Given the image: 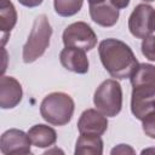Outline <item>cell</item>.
Wrapping results in <instances>:
<instances>
[{
	"label": "cell",
	"instance_id": "6da1fadb",
	"mask_svg": "<svg viewBox=\"0 0 155 155\" xmlns=\"http://www.w3.org/2000/svg\"><path fill=\"white\" fill-rule=\"evenodd\" d=\"M130 79L131 111L138 120H143L155 110V65L139 63Z\"/></svg>",
	"mask_w": 155,
	"mask_h": 155
},
{
	"label": "cell",
	"instance_id": "7a4b0ae2",
	"mask_svg": "<svg viewBox=\"0 0 155 155\" xmlns=\"http://www.w3.org/2000/svg\"><path fill=\"white\" fill-rule=\"evenodd\" d=\"M98 53L103 67L115 79L131 78L139 64L131 47L117 39L109 38L101 41Z\"/></svg>",
	"mask_w": 155,
	"mask_h": 155
},
{
	"label": "cell",
	"instance_id": "3957f363",
	"mask_svg": "<svg viewBox=\"0 0 155 155\" xmlns=\"http://www.w3.org/2000/svg\"><path fill=\"white\" fill-rule=\"evenodd\" d=\"M74 101L64 92L47 94L40 104V114L45 121L54 126L67 125L74 114Z\"/></svg>",
	"mask_w": 155,
	"mask_h": 155
},
{
	"label": "cell",
	"instance_id": "277c9868",
	"mask_svg": "<svg viewBox=\"0 0 155 155\" xmlns=\"http://www.w3.org/2000/svg\"><path fill=\"white\" fill-rule=\"evenodd\" d=\"M52 35V27L46 15H39L33 23V28L28 36L25 45L23 46V62L33 63L40 58L47 47L50 46V39Z\"/></svg>",
	"mask_w": 155,
	"mask_h": 155
},
{
	"label": "cell",
	"instance_id": "5b68a950",
	"mask_svg": "<svg viewBox=\"0 0 155 155\" xmlns=\"http://www.w3.org/2000/svg\"><path fill=\"white\" fill-rule=\"evenodd\" d=\"M93 103L94 107L105 116H116L122 108L121 85L114 79L103 81L94 92Z\"/></svg>",
	"mask_w": 155,
	"mask_h": 155
},
{
	"label": "cell",
	"instance_id": "8992f818",
	"mask_svg": "<svg viewBox=\"0 0 155 155\" xmlns=\"http://www.w3.org/2000/svg\"><path fill=\"white\" fill-rule=\"evenodd\" d=\"M63 44L65 47H76L84 51H91L97 45V35L85 22L69 24L63 31Z\"/></svg>",
	"mask_w": 155,
	"mask_h": 155
},
{
	"label": "cell",
	"instance_id": "52a82bcc",
	"mask_svg": "<svg viewBox=\"0 0 155 155\" xmlns=\"http://www.w3.org/2000/svg\"><path fill=\"white\" fill-rule=\"evenodd\" d=\"M30 145L31 140L28 133L17 128L5 131L0 138V150L4 155L30 154Z\"/></svg>",
	"mask_w": 155,
	"mask_h": 155
},
{
	"label": "cell",
	"instance_id": "ba28073f",
	"mask_svg": "<svg viewBox=\"0 0 155 155\" xmlns=\"http://www.w3.org/2000/svg\"><path fill=\"white\" fill-rule=\"evenodd\" d=\"M154 8L147 4H139L132 11L128 18V29L131 34L138 39H145L153 34L151 13Z\"/></svg>",
	"mask_w": 155,
	"mask_h": 155
},
{
	"label": "cell",
	"instance_id": "9c48e42d",
	"mask_svg": "<svg viewBox=\"0 0 155 155\" xmlns=\"http://www.w3.org/2000/svg\"><path fill=\"white\" fill-rule=\"evenodd\" d=\"M108 128V120L98 109L85 110L78 121V130L80 133L102 136Z\"/></svg>",
	"mask_w": 155,
	"mask_h": 155
},
{
	"label": "cell",
	"instance_id": "30bf717a",
	"mask_svg": "<svg viewBox=\"0 0 155 155\" xmlns=\"http://www.w3.org/2000/svg\"><path fill=\"white\" fill-rule=\"evenodd\" d=\"M23 97L22 86L12 76L2 75L0 79V107L1 109H12L17 107Z\"/></svg>",
	"mask_w": 155,
	"mask_h": 155
},
{
	"label": "cell",
	"instance_id": "8fae6325",
	"mask_svg": "<svg viewBox=\"0 0 155 155\" xmlns=\"http://www.w3.org/2000/svg\"><path fill=\"white\" fill-rule=\"evenodd\" d=\"M86 51L76 47H64L59 53L61 64L69 71L76 74H86L88 71V59Z\"/></svg>",
	"mask_w": 155,
	"mask_h": 155
},
{
	"label": "cell",
	"instance_id": "7c38bea8",
	"mask_svg": "<svg viewBox=\"0 0 155 155\" xmlns=\"http://www.w3.org/2000/svg\"><path fill=\"white\" fill-rule=\"evenodd\" d=\"M90 16L94 23L102 27H113L119 19V8L109 2L90 5Z\"/></svg>",
	"mask_w": 155,
	"mask_h": 155
},
{
	"label": "cell",
	"instance_id": "4fadbf2b",
	"mask_svg": "<svg viewBox=\"0 0 155 155\" xmlns=\"http://www.w3.org/2000/svg\"><path fill=\"white\" fill-rule=\"evenodd\" d=\"M17 23V11L10 0H0V30L2 33L1 45L6 44L7 36Z\"/></svg>",
	"mask_w": 155,
	"mask_h": 155
},
{
	"label": "cell",
	"instance_id": "5bb4252c",
	"mask_svg": "<svg viewBox=\"0 0 155 155\" xmlns=\"http://www.w3.org/2000/svg\"><path fill=\"white\" fill-rule=\"evenodd\" d=\"M28 136L31 140V144L38 148H50L57 140L56 131L47 125H34L29 131Z\"/></svg>",
	"mask_w": 155,
	"mask_h": 155
},
{
	"label": "cell",
	"instance_id": "9a60e30c",
	"mask_svg": "<svg viewBox=\"0 0 155 155\" xmlns=\"http://www.w3.org/2000/svg\"><path fill=\"white\" fill-rule=\"evenodd\" d=\"M76 155H102L103 154V140L101 136L80 133L75 145Z\"/></svg>",
	"mask_w": 155,
	"mask_h": 155
},
{
	"label": "cell",
	"instance_id": "2e32d148",
	"mask_svg": "<svg viewBox=\"0 0 155 155\" xmlns=\"http://www.w3.org/2000/svg\"><path fill=\"white\" fill-rule=\"evenodd\" d=\"M54 11L62 17H70L76 15L82 5L84 0H53Z\"/></svg>",
	"mask_w": 155,
	"mask_h": 155
},
{
	"label": "cell",
	"instance_id": "e0dca14e",
	"mask_svg": "<svg viewBox=\"0 0 155 155\" xmlns=\"http://www.w3.org/2000/svg\"><path fill=\"white\" fill-rule=\"evenodd\" d=\"M142 53L151 62H155V35H149L143 39L142 42Z\"/></svg>",
	"mask_w": 155,
	"mask_h": 155
},
{
	"label": "cell",
	"instance_id": "ac0fdd59",
	"mask_svg": "<svg viewBox=\"0 0 155 155\" xmlns=\"http://www.w3.org/2000/svg\"><path fill=\"white\" fill-rule=\"evenodd\" d=\"M142 127L145 136L155 139V110L142 120Z\"/></svg>",
	"mask_w": 155,
	"mask_h": 155
},
{
	"label": "cell",
	"instance_id": "d6986e66",
	"mask_svg": "<svg viewBox=\"0 0 155 155\" xmlns=\"http://www.w3.org/2000/svg\"><path fill=\"white\" fill-rule=\"evenodd\" d=\"M125 153H131V154H133L134 150H133L131 147H128L127 144H120V145H117L116 148H114V149L111 150V154H125Z\"/></svg>",
	"mask_w": 155,
	"mask_h": 155
},
{
	"label": "cell",
	"instance_id": "ffe728a7",
	"mask_svg": "<svg viewBox=\"0 0 155 155\" xmlns=\"http://www.w3.org/2000/svg\"><path fill=\"white\" fill-rule=\"evenodd\" d=\"M18 1L25 7H36V6L41 5V2L44 0H18Z\"/></svg>",
	"mask_w": 155,
	"mask_h": 155
},
{
	"label": "cell",
	"instance_id": "44dd1931",
	"mask_svg": "<svg viewBox=\"0 0 155 155\" xmlns=\"http://www.w3.org/2000/svg\"><path fill=\"white\" fill-rule=\"evenodd\" d=\"M131 0H110V4H113L116 8H125L128 6Z\"/></svg>",
	"mask_w": 155,
	"mask_h": 155
},
{
	"label": "cell",
	"instance_id": "7402d4cb",
	"mask_svg": "<svg viewBox=\"0 0 155 155\" xmlns=\"http://www.w3.org/2000/svg\"><path fill=\"white\" fill-rule=\"evenodd\" d=\"M151 28H153V30L155 31V10H154L153 13H151Z\"/></svg>",
	"mask_w": 155,
	"mask_h": 155
},
{
	"label": "cell",
	"instance_id": "603a6c76",
	"mask_svg": "<svg viewBox=\"0 0 155 155\" xmlns=\"http://www.w3.org/2000/svg\"><path fill=\"white\" fill-rule=\"evenodd\" d=\"M103 1H105V0H88L90 5H93V4H99V2H103Z\"/></svg>",
	"mask_w": 155,
	"mask_h": 155
},
{
	"label": "cell",
	"instance_id": "cb8c5ba5",
	"mask_svg": "<svg viewBox=\"0 0 155 155\" xmlns=\"http://www.w3.org/2000/svg\"><path fill=\"white\" fill-rule=\"evenodd\" d=\"M143 1H145V2H151V1H155V0H143Z\"/></svg>",
	"mask_w": 155,
	"mask_h": 155
}]
</instances>
